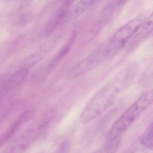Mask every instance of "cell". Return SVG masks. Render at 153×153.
Here are the masks:
<instances>
[{"mask_svg": "<svg viewBox=\"0 0 153 153\" xmlns=\"http://www.w3.org/2000/svg\"><path fill=\"white\" fill-rule=\"evenodd\" d=\"M99 0H80L74 10L75 16H78L95 5Z\"/></svg>", "mask_w": 153, "mask_h": 153, "instance_id": "cell-7", "label": "cell"}, {"mask_svg": "<svg viewBox=\"0 0 153 153\" xmlns=\"http://www.w3.org/2000/svg\"><path fill=\"white\" fill-rule=\"evenodd\" d=\"M129 0H118V2L120 5H123L125 4Z\"/></svg>", "mask_w": 153, "mask_h": 153, "instance_id": "cell-8", "label": "cell"}, {"mask_svg": "<svg viewBox=\"0 0 153 153\" xmlns=\"http://www.w3.org/2000/svg\"><path fill=\"white\" fill-rule=\"evenodd\" d=\"M153 15L151 14L148 18L146 19L137 28L131 37L130 47L137 46L142 42L152 32L153 28Z\"/></svg>", "mask_w": 153, "mask_h": 153, "instance_id": "cell-4", "label": "cell"}, {"mask_svg": "<svg viewBox=\"0 0 153 153\" xmlns=\"http://www.w3.org/2000/svg\"><path fill=\"white\" fill-rule=\"evenodd\" d=\"M27 113L22 115L13 125L11 128H10L4 134V135L0 138V146L3 145L5 142L7 141L11 136L15 133V132L17 130L18 128H19L22 123L26 120V118H27Z\"/></svg>", "mask_w": 153, "mask_h": 153, "instance_id": "cell-6", "label": "cell"}, {"mask_svg": "<svg viewBox=\"0 0 153 153\" xmlns=\"http://www.w3.org/2000/svg\"><path fill=\"white\" fill-rule=\"evenodd\" d=\"M140 16L127 22L110 38L104 53V58L110 59L118 54L127 44L140 24L146 19Z\"/></svg>", "mask_w": 153, "mask_h": 153, "instance_id": "cell-3", "label": "cell"}, {"mask_svg": "<svg viewBox=\"0 0 153 153\" xmlns=\"http://www.w3.org/2000/svg\"><path fill=\"white\" fill-rule=\"evenodd\" d=\"M73 1V0H66V4L68 5H69Z\"/></svg>", "mask_w": 153, "mask_h": 153, "instance_id": "cell-9", "label": "cell"}, {"mask_svg": "<svg viewBox=\"0 0 153 153\" xmlns=\"http://www.w3.org/2000/svg\"><path fill=\"white\" fill-rule=\"evenodd\" d=\"M153 123H151L134 144L135 149L141 150L153 149Z\"/></svg>", "mask_w": 153, "mask_h": 153, "instance_id": "cell-5", "label": "cell"}, {"mask_svg": "<svg viewBox=\"0 0 153 153\" xmlns=\"http://www.w3.org/2000/svg\"><path fill=\"white\" fill-rule=\"evenodd\" d=\"M137 70L136 64H131L101 88L84 108L79 117L80 122L88 123L109 108L131 83Z\"/></svg>", "mask_w": 153, "mask_h": 153, "instance_id": "cell-1", "label": "cell"}, {"mask_svg": "<svg viewBox=\"0 0 153 153\" xmlns=\"http://www.w3.org/2000/svg\"><path fill=\"white\" fill-rule=\"evenodd\" d=\"M153 101V90H149L142 95L123 114L113 125L107 136L108 141H113L117 139L152 104Z\"/></svg>", "mask_w": 153, "mask_h": 153, "instance_id": "cell-2", "label": "cell"}]
</instances>
